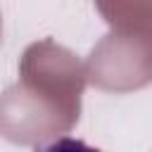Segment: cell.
Wrapping results in <instances>:
<instances>
[{
	"instance_id": "obj_1",
	"label": "cell",
	"mask_w": 152,
	"mask_h": 152,
	"mask_svg": "<svg viewBox=\"0 0 152 152\" xmlns=\"http://www.w3.org/2000/svg\"><path fill=\"white\" fill-rule=\"evenodd\" d=\"M40 152H100L97 147H90L88 142L78 140V138H71V135H64V138H57L52 140L48 147H43Z\"/></svg>"
}]
</instances>
